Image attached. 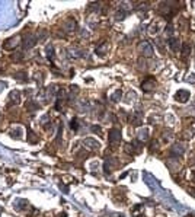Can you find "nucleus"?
<instances>
[{
    "label": "nucleus",
    "instance_id": "nucleus-15",
    "mask_svg": "<svg viewBox=\"0 0 195 217\" xmlns=\"http://www.w3.org/2000/svg\"><path fill=\"white\" fill-rule=\"evenodd\" d=\"M165 34L169 35V38L172 37V34H173V25H172V23H167V25H166V28H165Z\"/></svg>",
    "mask_w": 195,
    "mask_h": 217
},
{
    "label": "nucleus",
    "instance_id": "nucleus-13",
    "mask_svg": "<svg viewBox=\"0 0 195 217\" xmlns=\"http://www.w3.org/2000/svg\"><path fill=\"white\" fill-rule=\"evenodd\" d=\"M131 123H133V125H140V124H141V117H140V114H134V117L131 118Z\"/></svg>",
    "mask_w": 195,
    "mask_h": 217
},
{
    "label": "nucleus",
    "instance_id": "nucleus-14",
    "mask_svg": "<svg viewBox=\"0 0 195 217\" xmlns=\"http://www.w3.org/2000/svg\"><path fill=\"white\" fill-rule=\"evenodd\" d=\"M121 96H123V92H121V90H117V92L111 96V101H112V102H118Z\"/></svg>",
    "mask_w": 195,
    "mask_h": 217
},
{
    "label": "nucleus",
    "instance_id": "nucleus-4",
    "mask_svg": "<svg viewBox=\"0 0 195 217\" xmlns=\"http://www.w3.org/2000/svg\"><path fill=\"white\" fill-rule=\"evenodd\" d=\"M154 88H156V80L153 77H147L144 82L141 83V89L144 90V92H150V90H153Z\"/></svg>",
    "mask_w": 195,
    "mask_h": 217
},
{
    "label": "nucleus",
    "instance_id": "nucleus-2",
    "mask_svg": "<svg viewBox=\"0 0 195 217\" xmlns=\"http://www.w3.org/2000/svg\"><path fill=\"white\" fill-rule=\"evenodd\" d=\"M189 98H191V93H189V90H186V89H179L176 92V95H175V99L178 101V102H181V104L188 102Z\"/></svg>",
    "mask_w": 195,
    "mask_h": 217
},
{
    "label": "nucleus",
    "instance_id": "nucleus-11",
    "mask_svg": "<svg viewBox=\"0 0 195 217\" xmlns=\"http://www.w3.org/2000/svg\"><path fill=\"white\" fill-rule=\"evenodd\" d=\"M137 136H138V140H140V141H147V140H149V131H147L146 128H141Z\"/></svg>",
    "mask_w": 195,
    "mask_h": 217
},
{
    "label": "nucleus",
    "instance_id": "nucleus-6",
    "mask_svg": "<svg viewBox=\"0 0 195 217\" xmlns=\"http://www.w3.org/2000/svg\"><path fill=\"white\" fill-rule=\"evenodd\" d=\"M83 144L88 147V149H90V150H96V149H99L100 147V143L99 141H96V140H93V139H84L83 140Z\"/></svg>",
    "mask_w": 195,
    "mask_h": 217
},
{
    "label": "nucleus",
    "instance_id": "nucleus-17",
    "mask_svg": "<svg viewBox=\"0 0 195 217\" xmlns=\"http://www.w3.org/2000/svg\"><path fill=\"white\" fill-rule=\"evenodd\" d=\"M70 127H72V130H74V131H76V130L79 128V123H77V120H76V118H73V120H72V123H70Z\"/></svg>",
    "mask_w": 195,
    "mask_h": 217
},
{
    "label": "nucleus",
    "instance_id": "nucleus-20",
    "mask_svg": "<svg viewBox=\"0 0 195 217\" xmlns=\"http://www.w3.org/2000/svg\"><path fill=\"white\" fill-rule=\"evenodd\" d=\"M188 192H189L192 197H195V188H189V189H188Z\"/></svg>",
    "mask_w": 195,
    "mask_h": 217
},
{
    "label": "nucleus",
    "instance_id": "nucleus-9",
    "mask_svg": "<svg viewBox=\"0 0 195 217\" xmlns=\"http://www.w3.org/2000/svg\"><path fill=\"white\" fill-rule=\"evenodd\" d=\"M64 29H66L67 32H72V31H74V28H76V21L74 19H72V18H68L66 22H64Z\"/></svg>",
    "mask_w": 195,
    "mask_h": 217
},
{
    "label": "nucleus",
    "instance_id": "nucleus-19",
    "mask_svg": "<svg viewBox=\"0 0 195 217\" xmlns=\"http://www.w3.org/2000/svg\"><path fill=\"white\" fill-rule=\"evenodd\" d=\"M92 130H93L95 133H100V127H98V125H93V127H92Z\"/></svg>",
    "mask_w": 195,
    "mask_h": 217
},
{
    "label": "nucleus",
    "instance_id": "nucleus-8",
    "mask_svg": "<svg viewBox=\"0 0 195 217\" xmlns=\"http://www.w3.org/2000/svg\"><path fill=\"white\" fill-rule=\"evenodd\" d=\"M108 50H109V44L103 41L100 45L96 47V54H99V56H105L106 53H108Z\"/></svg>",
    "mask_w": 195,
    "mask_h": 217
},
{
    "label": "nucleus",
    "instance_id": "nucleus-18",
    "mask_svg": "<svg viewBox=\"0 0 195 217\" xmlns=\"http://www.w3.org/2000/svg\"><path fill=\"white\" fill-rule=\"evenodd\" d=\"M185 82H188V83H195V74H188V76L185 77Z\"/></svg>",
    "mask_w": 195,
    "mask_h": 217
},
{
    "label": "nucleus",
    "instance_id": "nucleus-3",
    "mask_svg": "<svg viewBox=\"0 0 195 217\" xmlns=\"http://www.w3.org/2000/svg\"><path fill=\"white\" fill-rule=\"evenodd\" d=\"M185 153V146L184 143H175V144L170 147V155L175 156V157H179Z\"/></svg>",
    "mask_w": 195,
    "mask_h": 217
},
{
    "label": "nucleus",
    "instance_id": "nucleus-5",
    "mask_svg": "<svg viewBox=\"0 0 195 217\" xmlns=\"http://www.w3.org/2000/svg\"><path fill=\"white\" fill-rule=\"evenodd\" d=\"M109 143H118L121 140V130L118 128H111L109 130Z\"/></svg>",
    "mask_w": 195,
    "mask_h": 217
},
{
    "label": "nucleus",
    "instance_id": "nucleus-10",
    "mask_svg": "<svg viewBox=\"0 0 195 217\" xmlns=\"http://www.w3.org/2000/svg\"><path fill=\"white\" fill-rule=\"evenodd\" d=\"M191 51H192V47H191L189 42H184L182 44V48H181V53H182V56L184 57H188L191 54Z\"/></svg>",
    "mask_w": 195,
    "mask_h": 217
},
{
    "label": "nucleus",
    "instance_id": "nucleus-21",
    "mask_svg": "<svg viewBox=\"0 0 195 217\" xmlns=\"http://www.w3.org/2000/svg\"><path fill=\"white\" fill-rule=\"evenodd\" d=\"M60 217H67V216H66V214H61V216H60Z\"/></svg>",
    "mask_w": 195,
    "mask_h": 217
},
{
    "label": "nucleus",
    "instance_id": "nucleus-12",
    "mask_svg": "<svg viewBox=\"0 0 195 217\" xmlns=\"http://www.w3.org/2000/svg\"><path fill=\"white\" fill-rule=\"evenodd\" d=\"M125 16H127V12L125 10H118L117 15H115V19H117V21H124Z\"/></svg>",
    "mask_w": 195,
    "mask_h": 217
},
{
    "label": "nucleus",
    "instance_id": "nucleus-16",
    "mask_svg": "<svg viewBox=\"0 0 195 217\" xmlns=\"http://www.w3.org/2000/svg\"><path fill=\"white\" fill-rule=\"evenodd\" d=\"M157 32H159V25H157V23H153V25L150 26V34L156 35Z\"/></svg>",
    "mask_w": 195,
    "mask_h": 217
},
{
    "label": "nucleus",
    "instance_id": "nucleus-7",
    "mask_svg": "<svg viewBox=\"0 0 195 217\" xmlns=\"http://www.w3.org/2000/svg\"><path fill=\"white\" fill-rule=\"evenodd\" d=\"M167 45H169V48L173 53H178L179 51V39L176 37H170V38L167 39Z\"/></svg>",
    "mask_w": 195,
    "mask_h": 217
},
{
    "label": "nucleus",
    "instance_id": "nucleus-1",
    "mask_svg": "<svg viewBox=\"0 0 195 217\" xmlns=\"http://www.w3.org/2000/svg\"><path fill=\"white\" fill-rule=\"evenodd\" d=\"M138 51H140V54H141V56H144V57H151L153 54H154V50H153L151 44L149 42V41H146V39L140 41Z\"/></svg>",
    "mask_w": 195,
    "mask_h": 217
}]
</instances>
